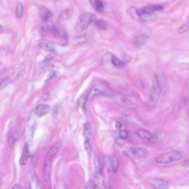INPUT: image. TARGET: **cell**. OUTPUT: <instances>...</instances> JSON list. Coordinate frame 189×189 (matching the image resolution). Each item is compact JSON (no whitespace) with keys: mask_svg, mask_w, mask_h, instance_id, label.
<instances>
[{"mask_svg":"<svg viewBox=\"0 0 189 189\" xmlns=\"http://www.w3.org/2000/svg\"><path fill=\"white\" fill-rule=\"evenodd\" d=\"M149 37V36L145 33L140 34L134 38V44L136 46H141L144 44H145L146 42L148 40Z\"/></svg>","mask_w":189,"mask_h":189,"instance_id":"e0dca14e","label":"cell"},{"mask_svg":"<svg viewBox=\"0 0 189 189\" xmlns=\"http://www.w3.org/2000/svg\"><path fill=\"white\" fill-rule=\"evenodd\" d=\"M60 146H61L60 142L56 143V144H54L53 146H52L50 148L47 152L46 157L44 162V173H43L44 179L46 181L48 180L51 169L52 161L56 153L58 151Z\"/></svg>","mask_w":189,"mask_h":189,"instance_id":"5b68a950","label":"cell"},{"mask_svg":"<svg viewBox=\"0 0 189 189\" xmlns=\"http://www.w3.org/2000/svg\"><path fill=\"white\" fill-rule=\"evenodd\" d=\"M115 143L119 145H123L124 143H125V139L122 138L121 137H119L118 138H117L115 139Z\"/></svg>","mask_w":189,"mask_h":189,"instance_id":"d6a6232c","label":"cell"},{"mask_svg":"<svg viewBox=\"0 0 189 189\" xmlns=\"http://www.w3.org/2000/svg\"><path fill=\"white\" fill-rule=\"evenodd\" d=\"M91 6L93 7L96 12L102 13L104 9V5L102 0H89Z\"/></svg>","mask_w":189,"mask_h":189,"instance_id":"2e32d148","label":"cell"},{"mask_svg":"<svg viewBox=\"0 0 189 189\" xmlns=\"http://www.w3.org/2000/svg\"><path fill=\"white\" fill-rule=\"evenodd\" d=\"M177 31L179 34H183L189 31V20L180 26Z\"/></svg>","mask_w":189,"mask_h":189,"instance_id":"f546056e","label":"cell"},{"mask_svg":"<svg viewBox=\"0 0 189 189\" xmlns=\"http://www.w3.org/2000/svg\"><path fill=\"white\" fill-rule=\"evenodd\" d=\"M39 13L40 19L44 23L50 22L53 19L52 13L47 7L44 6L40 7Z\"/></svg>","mask_w":189,"mask_h":189,"instance_id":"9c48e42d","label":"cell"},{"mask_svg":"<svg viewBox=\"0 0 189 189\" xmlns=\"http://www.w3.org/2000/svg\"><path fill=\"white\" fill-rule=\"evenodd\" d=\"M113 98H114L116 100L118 101L123 106H125L128 108H130L133 110L136 109V106L133 103L131 102L129 99L125 98L124 96H117L116 94H114V96Z\"/></svg>","mask_w":189,"mask_h":189,"instance_id":"4fadbf2b","label":"cell"},{"mask_svg":"<svg viewBox=\"0 0 189 189\" xmlns=\"http://www.w3.org/2000/svg\"><path fill=\"white\" fill-rule=\"evenodd\" d=\"M115 127H116L117 129H121V123L119 121H117V122H116V123H115Z\"/></svg>","mask_w":189,"mask_h":189,"instance_id":"8d00e7d4","label":"cell"},{"mask_svg":"<svg viewBox=\"0 0 189 189\" xmlns=\"http://www.w3.org/2000/svg\"><path fill=\"white\" fill-rule=\"evenodd\" d=\"M84 147L86 149V150L88 151L90 150V144H89V141L88 140H86L85 143H84Z\"/></svg>","mask_w":189,"mask_h":189,"instance_id":"836d02e7","label":"cell"},{"mask_svg":"<svg viewBox=\"0 0 189 189\" xmlns=\"http://www.w3.org/2000/svg\"><path fill=\"white\" fill-rule=\"evenodd\" d=\"M24 14V9L21 2H19L16 9V15L17 18L21 19Z\"/></svg>","mask_w":189,"mask_h":189,"instance_id":"d4e9b609","label":"cell"},{"mask_svg":"<svg viewBox=\"0 0 189 189\" xmlns=\"http://www.w3.org/2000/svg\"><path fill=\"white\" fill-rule=\"evenodd\" d=\"M111 165H112V171L114 173H116L118 171V167H119V161L118 158L116 156L112 155L110 158Z\"/></svg>","mask_w":189,"mask_h":189,"instance_id":"7402d4cb","label":"cell"},{"mask_svg":"<svg viewBox=\"0 0 189 189\" xmlns=\"http://www.w3.org/2000/svg\"><path fill=\"white\" fill-rule=\"evenodd\" d=\"M92 36V34L90 32H87L80 36L74 37L72 40V44H86L89 41Z\"/></svg>","mask_w":189,"mask_h":189,"instance_id":"8fae6325","label":"cell"},{"mask_svg":"<svg viewBox=\"0 0 189 189\" xmlns=\"http://www.w3.org/2000/svg\"><path fill=\"white\" fill-rule=\"evenodd\" d=\"M164 79L159 75H155L152 80L150 92V102L155 103L158 100L160 93L164 91Z\"/></svg>","mask_w":189,"mask_h":189,"instance_id":"3957f363","label":"cell"},{"mask_svg":"<svg viewBox=\"0 0 189 189\" xmlns=\"http://www.w3.org/2000/svg\"><path fill=\"white\" fill-rule=\"evenodd\" d=\"M147 153V149L143 147L132 148L128 151V154L137 159L144 158V157H145Z\"/></svg>","mask_w":189,"mask_h":189,"instance_id":"ba28073f","label":"cell"},{"mask_svg":"<svg viewBox=\"0 0 189 189\" xmlns=\"http://www.w3.org/2000/svg\"><path fill=\"white\" fill-rule=\"evenodd\" d=\"M38 47L42 50L50 52H54L55 51V48H54L53 44L51 43H44L40 42L38 44Z\"/></svg>","mask_w":189,"mask_h":189,"instance_id":"ffe728a7","label":"cell"},{"mask_svg":"<svg viewBox=\"0 0 189 189\" xmlns=\"http://www.w3.org/2000/svg\"><path fill=\"white\" fill-rule=\"evenodd\" d=\"M143 9L148 12L155 13L156 11H160L163 10L164 7L161 5H149L144 7Z\"/></svg>","mask_w":189,"mask_h":189,"instance_id":"603a6c76","label":"cell"},{"mask_svg":"<svg viewBox=\"0 0 189 189\" xmlns=\"http://www.w3.org/2000/svg\"><path fill=\"white\" fill-rule=\"evenodd\" d=\"M13 189H22V186L20 185V184H16L15 185V186L13 187Z\"/></svg>","mask_w":189,"mask_h":189,"instance_id":"74e56055","label":"cell"},{"mask_svg":"<svg viewBox=\"0 0 189 189\" xmlns=\"http://www.w3.org/2000/svg\"><path fill=\"white\" fill-rule=\"evenodd\" d=\"M115 93L113 92L108 87L101 84H96L90 89L88 94V99L91 100L95 96H107L113 97Z\"/></svg>","mask_w":189,"mask_h":189,"instance_id":"8992f818","label":"cell"},{"mask_svg":"<svg viewBox=\"0 0 189 189\" xmlns=\"http://www.w3.org/2000/svg\"><path fill=\"white\" fill-rule=\"evenodd\" d=\"M26 70V65H21L10 72L9 74L5 75L1 79V86L0 89L2 90L3 88L6 87L8 85L12 83L15 81L19 79L22 76Z\"/></svg>","mask_w":189,"mask_h":189,"instance_id":"7a4b0ae2","label":"cell"},{"mask_svg":"<svg viewBox=\"0 0 189 189\" xmlns=\"http://www.w3.org/2000/svg\"><path fill=\"white\" fill-rule=\"evenodd\" d=\"M154 186L156 189H167L169 184L166 180H159L154 183Z\"/></svg>","mask_w":189,"mask_h":189,"instance_id":"cb8c5ba5","label":"cell"},{"mask_svg":"<svg viewBox=\"0 0 189 189\" xmlns=\"http://www.w3.org/2000/svg\"><path fill=\"white\" fill-rule=\"evenodd\" d=\"M87 100H88V96H86V94L84 93L82 94L81 96H79V98H78L77 102L78 106L81 108H83Z\"/></svg>","mask_w":189,"mask_h":189,"instance_id":"83f0119b","label":"cell"},{"mask_svg":"<svg viewBox=\"0 0 189 189\" xmlns=\"http://www.w3.org/2000/svg\"><path fill=\"white\" fill-rule=\"evenodd\" d=\"M83 135L86 140L89 141L92 136V128L89 122L86 123L84 126Z\"/></svg>","mask_w":189,"mask_h":189,"instance_id":"d6986e66","label":"cell"},{"mask_svg":"<svg viewBox=\"0 0 189 189\" xmlns=\"http://www.w3.org/2000/svg\"><path fill=\"white\" fill-rule=\"evenodd\" d=\"M181 152L178 151H170L159 155L155 158V161L159 164H169L179 161L183 158Z\"/></svg>","mask_w":189,"mask_h":189,"instance_id":"52a82bcc","label":"cell"},{"mask_svg":"<svg viewBox=\"0 0 189 189\" xmlns=\"http://www.w3.org/2000/svg\"><path fill=\"white\" fill-rule=\"evenodd\" d=\"M110 62L112 63L113 65L118 68H123L125 65L124 62L121 59L119 58L114 55H113L112 56Z\"/></svg>","mask_w":189,"mask_h":189,"instance_id":"44dd1931","label":"cell"},{"mask_svg":"<svg viewBox=\"0 0 189 189\" xmlns=\"http://www.w3.org/2000/svg\"><path fill=\"white\" fill-rule=\"evenodd\" d=\"M182 164L183 166H185V167H189V158L186 159L185 160L183 161L182 163Z\"/></svg>","mask_w":189,"mask_h":189,"instance_id":"d590c367","label":"cell"},{"mask_svg":"<svg viewBox=\"0 0 189 189\" xmlns=\"http://www.w3.org/2000/svg\"><path fill=\"white\" fill-rule=\"evenodd\" d=\"M95 25H96V28H98L100 30L104 31L108 28V25L107 22L103 19H99L96 21L95 23Z\"/></svg>","mask_w":189,"mask_h":189,"instance_id":"484cf974","label":"cell"},{"mask_svg":"<svg viewBox=\"0 0 189 189\" xmlns=\"http://www.w3.org/2000/svg\"><path fill=\"white\" fill-rule=\"evenodd\" d=\"M136 134L138 136H139L140 138H141L142 139H145L148 140L150 142H151L152 138L153 136L152 135V134L149 132V131L145 130V129L138 130L137 131Z\"/></svg>","mask_w":189,"mask_h":189,"instance_id":"ac0fdd59","label":"cell"},{"mask_svg":"<svg viewBox=\"0 0 189 189\" xmlns=\"http://www.w3.org/2000/svg\"><path fill=\"white\" fill-rule=\"evenodd\" d=\"M103 164L104 166L106 167L107 170L108 172H110L112 170V165H111V163H110V158L108 156H104V159H103Z\"/></svg>","mask_w":189,"mask_h":189,"instance_id":"4dcf8cb0","label":"cell"},{"mask_svg":"<svg viewBox=\"0 0 189 189\" xmlns=\"http://www.w3.org/2000/svg\"><path fill=\"white\" fill-rule=\"evenodd\" d=\"M0 28H1L0 31H1V34L5 33L7 32V29L5 27H3L2 25H1V27Z\"/></svg>","mask_w":189,"mask_h":189,"instance_id":"e575fe53","label":"cell"},{"mask_svg":"<svg viewBox=\"0 0 189 189\" xmlns=\"http://www.w3.org/2000/svg\"><path fill=\"white\" fill-rule=\"evenodd\" d=\"M48 30L54 36L57 38H58L59 40H61L63 36H65V31H63L62 30L59 29L58 27L54 25H51L48 27Z\"/></svg>","mask_w":189,"mask_h":189,"instance_id":"5bb4252c","label":"cell"},{"mask_svg":"<svg viewBox=\"0 0 189 189\" xmlns=\"http://www.w3.org/2000/svg\"><path fill=\"white\" fill-rule=\"evenodd\" d=\"M96 16L92 13L84 12L82 13L75 23V31L77 32H81L86 30L89 26L96 21Z\"/></svg>","mask_w":189,"mask_h":189,"instance_id":"277c9868","label":"cell"},{"mask_svg":"<svg viewBox=\"0 0 189 189\" xmlns=\"http://www.w3.org/2000/svg\"><path fill=\"white\" fill-rule=\"evenodd\" d=\"M71 13L69 9L63 10L61 12L59 15V17L62 20H67L71 17Z\"/></svg>","mask_w":189,"mask_h":189,"instance_id":"f1b7e54d","label":"cell"},{"mask_svg":"<svg viewBox=\"0 0 189 189\" xmlns=\"http://www.w3.org/2000/svg\"><path fill=\"white\" fill-rule=\"evenodd\" d=\"M94 164L95 166L96 172H102V165L99 157L96 156L94 159Z\"/></svg>","mask_w":189,"mask_h":189,"instance_id":"4316f807","label":"cell"},{"mask_svg":"<svg viewBox=\"0 0 189 189\" xmlns=\"http://www.w3.org/2000/svg\"><path fill=\"white\" fill-rule=\"evenodd\" d=\"M30 157V152H29V148H28V144L26 143L25 145L23 146V152L22 155L21 156V158L19 160V164L23 166L25 165L28 162V159Z\"/></svg>","mask_w":189,"mask_h":189,"instance_id":"9a60e30c","label":"cell"},{"mask_svg":"<svg viewBox=\"0 0 189 189\" xmlns=\"http://www.w3.org/2000/svg\"><path fill=\"white\" fill-rule=\"evenodd\" d=\"M119 134L120 137H121L124 139H126L128 137V133L126 130H123L120 131Z\"/></svg>","mask_w":189,"mask_h":189,"instance_id":"1f68e13d","label":"cell"},{"mask_svg":"<svg viewBox=\"0 0 189 189\" xmlns=\"http://www.w3.org/2000/svg\"><path fill=\"white\" fill-rule=\"evenodd\" d=\"M51 106L47 104H40L38 105L34 110V114L36 117L40 118L47 114L51 110Z\"/></svg>","mask_w":189,"mask_h":189,"instance_id":"30bf717a","label":"cell"},{"mask_svg":"<svg viewBox=\"0 0 189 189\" xmlns=\"http://www.w3.org/2000/svg\"><path fill=\"white\" fill-rule=\"evenodd\" d=\"M92 184L93 187L94 189H104L105 187L104 177L102 172H96Z\"/></svg>","mask_w":189,"mask_h":189,"instance_id":"7c38bea8","label":"cell"},{"mask_svg":"<svg viewBox=\"0 0 189 189\" xmlns=\"http://www.w3.org/2000/svg\"><path fill=\"white\" fill-rule=\"evenodd\" d=\"M127 12L132 19L141 22H150L156 18V15L154 13L148 12L143 8L139 9L132 7L127 9Z\"/></svg>","mask_w":189,"mask_h":189,"instance_id":"6da1fadb","label":"cell"}]
</instances>
